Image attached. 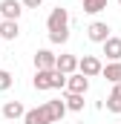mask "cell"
Instances as JSON below:
<instances>
[{
	"label": "cell",
	"mask_w": 121,
	"mask_h": 124,
	"mask_svg": "<svg viewBox=\"0 0 121 124\" xmlns=\"http://www.w3.org/2000/svg\"><path fill=\"white\" fill-rule=\"evenodd\" d=\"M35 90H63L66 84V75H60L58 69H35Z\"/></svg>",
	"instance_id": "cell-1"
},
{
	"label": "cell",
	"mask_w": 121,
	"mask_h": 124,
	"mask_svg": "<svg viewBox=\"0 0 121 124\" xmlns=\"http://www.w3.org/2000/svg\"><path fill=\"white\" fill-rule=\"evenodd\" d=\"M46 29H49V32L69 29V12H66L63 6H55V9L49 12V17H46Z\"/></svg>",
	"instance_id": "cell-2"
},
{
	"label": "cell",
	"mask_w": 121,
	"mask_h": 124,
	"mask_svg": "<svg viewBox=\"0 0 121 124\" xmlns=\"http://www.w3.org/2000/svg\"><path fill=\"white\" fill-rule=\"evenodd\" d=\"M40 107H43V113H46L49 124H58L60 118L66 116V104H63V98H52V101H43Z\"/></svg>",
	"instance_id": "cell-3"
},
{
	"label": "cell",
	"mask_w": 121,
	"mask_h": 124,
	"mask_svg": "<svg viewBox=\"0 0 121 124\" xmlns=\"http://www.w3.org/2000/svg\"><path fill=\"white\" fill-rule=\"evenodd\" d=\"M110 32H113L110 23H104V20H92L90 26H87V38H90L92 43H104L107 38H113Z\"/></svg>",
	"instance_id": "cell-4"
},
{
	"label": "cell",
	"mask_w": 121,
	"mask_h": 124,
	"mask_svg": "<svg viewBox=\"0 0 121 124\" xmlns=\"http://www.w3.org/2000/svg\"><path fill=\"white\" fill-rule=\"evenodd\" d=\"M101 66H104V63L98 61L95 55H84V58H78V72H81L84 78H95V75H101Z\"/></svg>",
	"instance_id": "cell-5"
},
{
	"label": "cell",
	"mask_w": 121,
	"mask_h": 124,
	"mask_svg": "<svg viewBox=\"0 0 121 124\" xmlns=\"http://www.w3.org/2000/svg\"><path fill=\"white\" fill-rule=\"evenodd\" d=\"M63 90H66V93H78V95H84L87 90H90V78H84L81 72H72V75H66Z\"/></svg>",
	"instance_id": "cell-6"
},
{
	"label": "cell",
	"mask_w": 121,
	"mask_h": 124,
	"mask_svg": "<svg viewBox=\"0 0 121 124\" xmlns=\"http://www.w3.org/2000/svg\"><path fill=\"white\" fill-rule=\"evenodd\" d=\"M20 15H23L20 0H0V17L3 20H17Z\"/></svg>",
	"instance_id": "cell-7"
},
{
	"label": "cell",
	"mask_w": 121,
	"mask_h": 124,
	"mask_svg": "<svg viewBox=\"0 0 121 124\" xmlns=\"http://www.w3.org/2000/svg\"><path fill=\"white\" fill-rule=\"evenodd\" d=\"M55 69H58L60 75H72V72H78V58L75 55H58L55 58Z\"/></svg>",
	"instance_id": "cell-8"
},
{
	"label": "cell",
	"mask_w": 121,
	"mask_h": 124,
	"mask_svg": "<svg viewBox=\"0 0 121 124\" xmlns=\"http://www.w3.org/2000/svg\"><path fill=\"white\" fill-rule=\"evenodd\" d=\"M55 52L52 49H38L35 52V69H55Z\"/></svg>",
	"instance_id": "cell-9"
},
{
	"label": "cell",
	"mask_w": 121,
	"mask_h": 124,
	"mask_svg": "<svg viewBox=\"0 0 121 124\" xmlns=\"http://www.w3.org/2000/svg\"><path fill=\"white\" fill-rule=\"evenodd\" d=\"M101 46H104L107 61H121V38H107Z\"/></svg>",
	"instance_id": "cell-10"
},
{
	"label": "cell",
	"mask_w": 121,
	"mask_h": 124,
	"mask_svg": "<svg viewBox=\"0 0 121 124\" xmlns=\"http://www.w3.org/2000/svg\"><path fill=\"white\" fill-rule=\"evenodd\" d=\"M101 75L110 84H121V61H110L107 66H101Z\"/></svg>",
	"instance_id": "cell-11"
},
{
	"label": "cell",
	"mask_w": 121,
	"mask_h": 124,
	"mask_svg": "<svg viewBox=\"0 0 121 124\" xmlns=\"http://www.w3.org/2000/svg\"><path fill=\"white\" fill-rule=\"evenodd\" d=\"M23 113H26V107H23L20 101H6V104H3V118H9V121L23 118Z\"/></svg>",
	"instance_id": "cell-12"
},
{
	"label": "cell",
	"mask_w": 121,
	"mask_h": 124,
	"mask_svg": "<svg viewBox=\"0 0 121 124\" xmlns=\"http://www.w3.org/2000/svg\"><path fill=\"white\" fill-rule=\"evenodd\" d=\"M20 35L17 20H0V40H15Z\"/></svg>",
	"instance_id": "cell-13"
},
{
	"label": "cell",
	"mask_w": 121,
	"mask_h": 124,
	"mask_svg": "<svg viewBox=\"0 0 121 124\" xmlns=\"http://www.w3.org/2000/svg\"><path fill=\"white\" fill-rule=\"evenodd\" d=\"M23 124H49V118H46L43 107H35V110H26L23 113Z\"/></svg>",
	"instance_id": "cell-14"
},
{
	"label": "cell",
	"mask_w": 121,
	"mask_h": 124,
	"mask_svg": "<svg viewBox=\"0 0 121 124\" xmlns=\"http://www.w3.org/2000/svg\"><path fill=\"white\" fill-rule=\"evenodd\" d=\"M63 104H66V110H72V113H81L84 110V95H78V93H66L63 95Z\"/></svg>",
	"instance_id": "cell-15"
},
{
	"label": "cell",
	"mask_w": 121,
	"mask_h": 124,
	"mask_svg": "<svg viewBox=\"0 0 121 124\" xmlns=\"http://www.w3.org/2000/svg\"><path fill=\"white\" fill-rule=\"evenodd\" d=\"M107 9V0H84V12L87 15H98Z\"/></svg>",
	"instance_id": "cell-16"
},
{
	"label": "cell",
	"mask_w": 121,
	"mask_h": 124,
	"mask_svg": "<svg viewBox=\"0 0 121 124\" xmlns=\"http://www.w3.org/2000/svg\"><path fill=\"white\" fill-rule=\"evenodd\" d=\"M107 110H110V113H115V116L121 113V98H118V95H113V93L107 95Z\"/></svg>",
	"instance_id": "cell-17"
},
{
	"label": "cell",
	"mask_w": 121,
	"mask_h": 124,
	"mask_svg": "<svg viewBox=\"0 0 121 124\" xmlns=\"http://www.w3.org/2000/svg\"><path fill=\"white\" fill-rule=\"evenodd\" d=\"M49 40H52V43H66V40H69V29H63V32H49Z\"/></svg>",
	"instance_id": "cell-18"
},
{
	"label": "cell",
	"mask_w": 121,
	"mask_h": 124,
	"mask_svg": "<svg viewBox=\"0 0 121 124\" xmlns=\"http://www.w3.org/2000/svg\"><path fill=\"white\" fill-rule=\"evenodd\" d=\"M12 87V72H6V69H0V93H6Z\"/></svg>",
	"instance_id": "cell-19"
},
{
	"label": "cell",
	"mask_w": 121,
	"mask_h": 124,
	"mask_svg": "<svg viewBox=\"0 0 121 124\" xmlns=\"http://www.w3.org/2000/svg\"><path fill=\"white\" fill-rule=\"evenodd\" d=\"M40 3H43V0H20L23 9H40Z\"/></svg>",
	"instance_id": "cell-20"
},
{
	"label": "cell",
	"mask_w": 121,
	"mask_h": 124,
	"mask_svg": "<svg viewBox=\"0 0 121 124\" xmlns=\"http://www.w3.org/2000/svg\"><path fill=\"white\" fill-rule=\"evenodd\" d=\"M113 95H118V98H121V84H113Z\"/></svg>",
	"instance_id": "cell-21"
},
{
	"label": "cell",
	"mask_w": 121,
	"mask_h": 124,
	"mask_svg": "<svg viewBox=\"0 0 121 124\" xmlns=\"http://www.w3.org/2000/svg\"><path fill=\"white\" fill-rule=\"evenodd\" d=\"M118 6H121V0H118Z\"/></svg>",
	"instance_id": "cell-22"
},
{
	"label": "cell",
	"mask_w": 121,
	"mask_h": 124,
	"mask_svg": "<svg viewBox=\"0 0 121 124\" xmlns=\"http://www.w3.org/2000/svg\"><path fill=\"white\" fill-rule=\"evenodd\" d=\"M0 20H3V17H0Z\"/></svg>",
	"instance_id": "cell-23"
}]
</instances>
